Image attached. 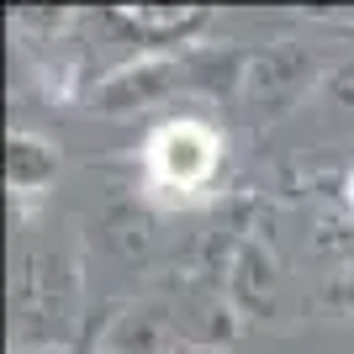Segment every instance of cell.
I'll return each instance as SVG.
<instances>
[{"label": "cell", "mask_w": 354, "mask_h": 354, "mask_svg": "<svg viewBox=\"0 0 354 354\" xmlns=\"http://www.w3.org/2000/svg\"><path fill=\"white\" fill-rule=\"evenodd\" d=\"M349 201H354V175H349Z\"/></svg>", "instance_id": "cell-2"}, {"label": "cell", "mask_w": 354, "mask_h": 354, "mask_svg": "<svg viewBox=\"0 0 354 354\" xmlns=\"http://www.w3.org/2000/svg\"><path fill=\"white\" fill-rule=\"evenodd\" d=\"M148 169H153L159 185L191 191V185H201L217 169V133L201 127V122H169L148 143Z\"/></svg>", "instance_id": "cell-1"}]
</instances>
